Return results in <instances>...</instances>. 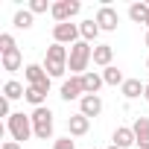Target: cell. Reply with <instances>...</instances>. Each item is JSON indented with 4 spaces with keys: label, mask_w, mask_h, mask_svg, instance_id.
<instances>
[{
    "label": "cell",
    "mask_w": 149,
    "mask_h": 149,
    "mask_svg": "<svg viewBox=\"0 0 149 149\" xmlns=\"http://www.w3.org/2000/svg\"><path fill=\"white\" fill-rule=\"evenodd\" d=\"M67 58H70V53H67V47L64 44H50L47 47V53H44V70L50 73V79H56V76H64V70H67Z\"/></svg>",
    "instance_id": "cell-1"
},
{
    "label": "cell",
    "mask_w": 149,
    "mask_h": 149,
    "mask_svg": "<svg viewBox=\"0 0 149 149\" xmlns=\"http://www.w3.org/2000/svg\"><path fill=\"white\" fill-rule=\"evenodd\" d=\"M88 61H94V47L88 44V41H76L70 47V58H67V70L73 73V76H85V67H88Z\"/></svg>",
    "instance_id": "cell-2"
},
{
    "label": "cell",
    "mask_w": 149,
    "mask_h": 149,
    "mask_svg": "<svg viewBox=\"0 0 149 149\" xmlns=\"http://www.w3.org/2000/svg\"><path fill=\"white\" fill-rule=\"evenodd\" d=\"M6 129H9L12 140H18V143H24V140H29V134H35L32 132V117H26L24 111H15L6 120Z\"/></svg>",
    "instance_id": "cell-3"
},
{
    "label": "cell",
    "mask_w": 149,
    "mask_h": 149,
    "mask_svg": "<svg viewBox=\"0 0 149 149\" xmlns=\"http://www.w3.org/2000/svg\"><path fill=\"white\" fill-rule=\"evenodd\" d=\"M29 117H32V132H35V137H38V140L53 137V111H50L47 105L35 108Z\"/></svg>",
    "instance_id": "cell-4"
},
{
    "label": "cell",
    "mask_w": 149,
    "mask_h": 149,
    "mask_svg": "<svg viewBox=\"0 0 149 149\" xmlns=\"http://www.w3.org/2000/svg\"><path fill=\"white\" fill-rule=\"evenodd\" d=\"M24 76H26V82H29L32 88L50 94V73H47L41 64H26V67H24Z\"/></svg>",
    "instance_id": "cell-5"
},
{
    "label": "cell",
    "mask_w": 149,
    "mask_h": 149,
    "mask_svg": "<svg viewBox=\"0 0 149 149\" xmlns=\"http://www.w3.org/2000/svg\"><path fill=\"white\" fill-rule=\"evenodd\" d=\"M79 9H82V3H79V0H58V3H53L50 15H53L58 24H67L73 15H79Z\"/></svg>",
    "instance_id": "cell-6"
},
{
    "label": "cell",
    "mask_w": 149,
    "mask_h": 149,
    "mask_svg": "<svg viewBox=\"0 0 149 149\" xmlns=\"http://www.w3.org/2000/svg\"><path fill=\"white\" fill-rule=\"evenodd\" d=\"M79 35H82L79 26H76V24H70V21L53 26V38H56V44H70V47H73V44L79 41Z\"/></svg>",
    "instance_id": "cell-7"
},
{
    "label": "cell",
    "mask_w": 149,
    "mask_h": 149,
    "mask_svg": "<svg viewBox=\"0 0 149 149\" xmlns=\"http://www.w3.org/2000/svg\"><path fill=\"white\" fill-rule=\"evenodd\" d=\"M97 24H100V29H105V32H114L117 29V24H120V15H117V9H111V6H102L100 12H97V18H94Z\"/></svg>",
    "instance_id": "cell-8"
},
{
    "label": "cell",
    "mask_w": 149,
    "mask_h": 149,
    "mask_svg": "<svg viewBox=\"0 0 149 149\" xmlns=\"http://www.w3.org/2000/svg\"><path fill=\"white\" fill-rule=\"evenodd\" d=\"M100 111H102L100 94H85V97L79 100V114H85L88 120H91V117H100Z\"/></svg>",
    "instance_id": "cell-9"
},
{
    "label": "cell",
    "mask_w": 149,
    "mask_h": 149,
    "mask_svg": "<svg viewBox=\"0 0 149 149\" xmlns=\"http://www.w3.org/2000/svg\"><path fill=\"white\" fill-rule=\"evenodd\" d=\"M85 97V85H82V76H70L64 85H61V100H82Z\"/></svg>",
    "instance_id": "cell-10"
},
{
    "label": "cell",
    "mask_w": 149,
    "mask_h": 149,
    "mask_svg": "<svg viewBox=\"0 0 149 149\" xmlns=\"http://www.w3.org/2000/svg\"><path fill=\"white\" fill-rule=\"evenodd\" d=\"M88 129H91V120L85 114H70L67 117V134L70 137H82V134H88Z\"/></svg>",
    "instance_id": "cell-11"
},
{
    "label": "cell",
    "mask_w": 149,
    "mask_h": 149,
    "mask_svg": "<svg viewBox=\"0 0 149 149\" xmlns=\"http://www.w3.org/2000/svg\"><path fill=\"white\" fill-rule=\"evenodd\" d=\"M132 132H134V143L140 149H149V117H137L132 123Z\"/></svg>",
    "instance_id": "cell-12"
},
{
    "label": "cell",
    "mask_w": 149,
    "mask_h": 149,
    "mask_svg": "<svg viewBox=\"0 0 149 149\" xmlns=\"http://www.w3.org/2000/svg\"><path fill=\"white\" fill-rule=\"evenodd\" d=\"M111 58H114V47H111V44H97V47H94V64L111 67Z\"/></svg>",
    "instance_id": "cell-13"
},
{
    "label": "cell",
    "mask_w": 149,
    "mask_h": 149,
    "mask_svg": "<svg viewBox=\"0 0 149 149\" xmlns=\"http://www.w3.org/2000/svg\"><path fill=\"white\" fill-rule=\"evenodd\" d=\"M111 140H114V146H120V149H129V146L134 143V132H132V126H120V129H114Z\"/></svg>",
    "instance_id": "cell-14"
},
{
    "label": "cell",
    "mask_w": 149,
    "mask_h": 149,
    "mask_svg": "<svg viewBox=\"0 0 149 149\" xmlns=\"http://www.w3.org/2000/svg\"><path fill=\"white\" fill-rule=\"evenodd\" d=\"M82 85H85V94H100V88L105 85V79H102V73L88 70L85 76H82Z\"/></svg>",
    "instance_id": "cell-15"
},
{
    "label": "cell",
    "mask_w": 149,
    "mask_h": 149,
    "mask_svg": "<svg viewBox=\"0 0 149 149\" xmlns=\"http://www.w3.org/2000/svg\"><path fill=\"white\" fill-rule=\"evenodd\" d=\"M0 58H3V70H9V73L21 70V64H24V56H21V50H18V47H15V50H9V53H0Z\"/></svg>",
    "instance_id": "cell-16"
},
{
    "label": "cell",
    "mask_w": 149,
    "mask_h": 149,
    "mask_svg": "<svg viewBox=\"0 0 149 149\" xmlns=\"http://www.w3.org/2000/svg\"><path fill=\"white\" fill-rule=\"evenodd\" d=\"M120 91H123V97H126V100H137L140 94H146V85H143L140 79H126Z\"/></svg>",
    "instance_id": "cell-17"
},
{
    "label": "cell",
    "mask_w": 149,
    "mask_h": 149,
    "mask_svg": "<svg viewBox=\"0 0 149 149\" xmlns=\"http://www.w3.org/2000/svg\"><path fill=\"white\" fill-rule=\"evenodd\" d=\"M79 32H82V41L91 44V41H97V35H100L102 29H100V24L91 18V21H82V24H79Z\"/></svg>",
    "instance_id": "cell-18"
},
{
    "label": "cell",
    "mask_w": 149,
    "mask_h": 149,
    "mask_svg": "<svg viewBox=\"0 0 149 149\" xmlns=\"http://www.w3.org/2000/svg\"><path fill=\"white\" fill-rule=\"evenodd\" d=\"M3 97H6V100H21V97H26V88H24L21 82L9 79V82L3 85Z\"/></svg>",
    "instance_id": "cell-19"
},
{
    "label": "cell",
    "mask_w": 149,
    "mask_h": 149,
    "mask_svg": "<svg viewBox=\"0 0 149 149\" xmlns=\"http://www.w3.org/2000/svg\"><path fill=\"white\" fill-rule=\"evenodd\" d=\"M129 18H132L134 24H146V18H149V3H132V6H129Z\"/></svg>",
    "instance_id": "cell-20"
},
{
    "label": "cell",
    "mask_w": 149,
    "mask_h": 149,
    "mask_svg": "<svg viewBox=\"0 0 149 149\" xmlns=\"http://www.w3.org/2000/svg\"><path fill=\"white\" fill-rule=\"evenodd\" d=\"M102 79H105V85H114V88H117V85L123 88V82H126V79H123V70H120V67H114V64L102 70Z\"/></svg>",
    "instance_id": "cell-21"
},
{
    "label": "cell",
    "mask_w": 149,
    "mask_h": 149,
    "mask_svg": "<svg viewBox=\"0 0 149 149\" xmlns=\"http://www.w3.org/2000/svg\"><path fill=\"white\" fill-rule=\"evenodd\" d=\"M29 105H35V108H41L44 105V100H47V94L44 91H38V88H32V85H26V97H24Z\"/></svg>",
    "instance_id": "cell-22"
},
{
    "label": "cell",
    "mask_w": 149,
    "mask_h": 149,
    "mask_svg": "<svg viewBox=\"0 0 149 149\" xmlns=\"http://www.w3.org/2000/svg\"><path fill=\"white\" fill-rule=\"evenodd\" d=\"M15 26H18V29H29V26H32V12H29V9L15 12Z\"/></svg>",
    "instance_id": "cell-23"
},
{
    "label": "cell",
    "mask_w": 149,
    "mask_h": 149,
    "mask_svg": "<svg viewBox=\"0 0 149 149\" xmlns=\"http://www.w3.org/2000/svg\"><path fill=\"white\" fill-rule=\"evenodd\" d=\"M47 9H53L47 0H29V12H32V15H41V12H47Z\"/></svg>",
    "instance_id": "cell-24"
},
{
    "label": "cell",
    "mask_w": 149,
    "mask_h": 149,
    "mask_svg": "<svg viewBox=\"0 0 149 149\" xmlns=\"http://www.w3.org/2000/svg\"><path fill=\"white\" fill-rule=\"evenodd\" d=\"M9 50H15V38L9 32H3L0 35V53H9Z\"/></svg>",
    "instance_id": "cell-25"
},
{
    "label": "cell",
    "mask_w": 149,
    "mask_h": 149,
    "mask_svg": "<svg viewBox=\"0 0 149 149\" xmlns=\"http://www.w3.org/2000/svg\"><path fill=\"white\" fill-rule=\"evenodd\" d=\"M53 149H76V143H73V137L67 134V137H58V140L53 143Z\"/></svg>",
    "instance_id": "cell-26"
},
{
    "label": "cell",
    "mask_w": 149,
    "mask_h": 149,
    "mask_svg": "<svg viewBox=\"0 0 149 149\" xmlns=\"http://www.w3.org/2000/svg\"><path fill=\"white\" fill-rule=\"evenodd\" d=\"M9 102H12V100H6V97L0 100V117H12V108H9Z\"/></svg>",
    "instance_id": "cell-27"
},
{
    "label": "cell",
    "mask_w": 149,
    "mask_h": 149,
    "mask_svg": "<svg viewBox=\"0 0 149 149\" xmlns=\"http://www.w3.org/2000/svg\"><path fill=\"white\" fill-rule=\"evenodd\" d=\"M0 149H24V146H21L18 140H6V143H3V146H0Z\"/></svg>",
    "instance_id": "cell-28"
},
{
    "label": "cell",
    "mask_w": 149,
    "mask_h": 149,
    "mask_svg": "<svg viewBox=\"0 0 149 149\" xmlns=\"http://www.w3.org/2000/svg\"><path fill=\"white\" fill-rule=\"evenodd\" d=\"M143 41H146V47H149V29H146V38H143Z\"/></svg>",
    "instance_id": "cell-29"
},
{
    "label": "cell",
    "mask_w": 149,
    "mask_h": 149,
    "mask_svg": "<svg viewBox=\"0 0 149 149\" xmlns=\"http://www.w3.org/2000/svg\"><path fill=\"white\" fill-rule=\"evenodd\" d=\"M143 97H146V102H149V85H146V94H143Z\"/></svg>",
    "instance_id": "cell-30"
},
{
    "label": "cell",
    "mask_w": 149,
    "mask_h": 149,
    "mask_svg": "<svg viewBox=\"0 0 149 149\" xmlns=\"http://www.w3.org/2000/svg\"><path fill=\"white\" fill-rule=\"evenodd\" d=\"M108 149H120V146H114V143H111V146H108Z\"/></svg>",
    "instance_id": "cell-31"
},
{
    "label": "cell",
    "mask_w": 149,
    "mask_h": 149,
    "mask_svg": "<svg viewBox=\"0 0 149 149\" xmlns=\"http://www.w3.org/2000/svg\"><path fill=\"white\" fill-rule=\"evenodd\" d=\"M146 29H149V18H146Z\"/></svg>",
    "instance_id": "cell-32"
},
{
    "label": "cell",
    "mask_w": 149,
    "mask_h": 149,
    "mask_svg": "<svg viewBox=\"0 0 149 149\" xmlns=\"http://www.w3.org/2000/svg\"><path fill=\"white\" fill-rule=\"evenodd\" d=\"M146 67H149V61H146Z\"/></svg>",
    "instance_id": "cell-33"
}]
</instances>
